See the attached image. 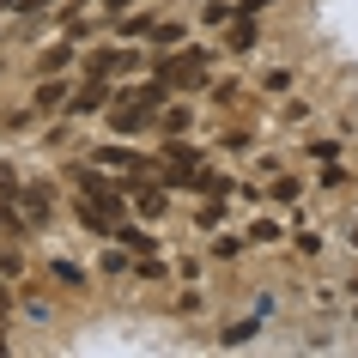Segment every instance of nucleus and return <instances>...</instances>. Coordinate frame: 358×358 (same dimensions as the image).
<instances>
[{
  "label": "nucleus",
  "instance_id": "obj_1",
  "mask_svg": "<svg viewBox=\"0 0 358 358\" xmlns=\"http://www.w3.org/2000/svg\"><path fill=\"white\" fill-rule=\"evenodd\" d=\"M164 97H170L164 79H152V85H134V92H122V97L110 103V128H115V134H140L152 115L164 110Z\"/></svg>",
  "mask_w": 358,
  "mask_h": 358
},
{
  "label": "nucleus",
  "instance_id": "obj_2",
  "mask_svg": "<svg viewBox=\"0 0 358 358\" xmlns=\"http://www.w3.org/2000/svg\"><path fill=\"white\" fill-rule=\"evenodd\" d=\"M73 189L85 194V201H97L103 213H115V219L128 213V182H110L97 164H73Z\"/></svg>",
  "mask_w": 358,
  "mask_h": 358
},
{
  "label": "nucleus",
  "instance_id": "obj_3",
  "mask_svg": "<svg viewBox=\"0 0 358 358\" xmlns=\"http://www.w3.org/2000/svg\"><path fill=\"white\" fill-rule=\"evenodd\" d=\"M134 67H140V55H134V49H97V55H85V79L134 73Z\"/></svg>",
  "mask_w": 358,
  "mask_h": 358
},
{
  "label": "nucleus",
  "instance_id": "obj_4",
  "mask_svg": "<svg viewBox=\"0 0 358 358\" xmlns=\"http://www.w3.org/2000/svg\"><path fill=\"white\" fill-rule=\"evenodd\" d=\"M110 103H115L110 85H103V79H85V85L73 92V103H67V110H73V115H92V110H110Z\"/></svg>",
  "mask_w": 358,
  "mask_h": 358
},
{
  "label": "nucleus",
  "instance_id": "obj_5",
  "mask_svg": "<svg viewBox=\"0 0 358 358\" xmlns=\"http://www.w3.org/2000/svg\"><path fill=\"white\" fill-rule=\"evenodd\" d=\"M19 213L31 219V225H49V189H43V182H24L19 189Z\"/></svg>",
  "mask_w": 358,
  "mask_h": 358
},
{
  "label": "nucleus",
  "instance_id": "obj_6",
  "mask_svg": "<svg viewBox=\"0 0 358 358\" xmlns=\"http://www.w3.org/2000/svg\"><path fill=\"white\" fill-rule=\"evenodd\" d=\"M61 103H73V85H61V79H43L37 85V97H31V110H61Z\"/></svg>",
  "mask_w": 358,
  "mask_h": 358
},
{
  "label": "nucleus",
  "instance_id": "obj_7",
  "mask_svg": "<svg viewBox=\"0 0 358 358\" xmlns=\"http://www.w3.org/2000/svg\"><path fill=\"white\" fill-rule=\"evenodd\" d=\"M134 207L146 213V219H158V213L170 207V194L158 189V182H146V176H140V182H134Z\"/></svg>",
  "mask_w": 358,
  "mask_h": 358
},
{
  "label": "nucleus",
  "instance_id": "obj_8",
  "mask_svg": "<svg viewBox=\"0 0 358 358\" xmlns=\"http://www.w3.org/2000/svg\"><path fill=\"white\" fill-rule=\"evenodd\" d=\"M97 164H103V170H134V176H146V158H140V152H122V146H103V152H97Z\"/></svg>",
  "mask_w": 358,
  "mask_h": 358
},
{
  "label": "nucleus",
  "instance_id": "obj_9",
  "mask_svg": "<svg viewBox=\"0 0 358 358\" xmlns=\"http://www.w3.org/2000/svg\"><path fill=\"white\" fill-rule=\"evenodd\" d=\"M115 243H128L134 255H152V249H158V237H152L146 225H128V219H122V225H115Z\"/></svg>",
  "mask_w": 358,
  "mask_h": 358
},
{
  "label": "nucleus",
  "instance_id": "obj_10",
  "mask_svg": "<svg viewBox=\"0 0 358 358\" xmlns=\"http://www.w3.org/2000/svg\"><path fill=\"white\" fill-rule=\"evenodd\" d=\"M189 122H194V115L182 110V103H164V110H158V128H164V134H189Z\"/></svg>",
  "mask_w": 358,
  "mask_h": 358
},
{
  "label": "nucleus",
  "instance_id": "obj_11",
  "mask_svg": "<svg viewBox=\"0 0 358 358\" xmlns=\"http://www.w3.org/2000/svg\"><path fill=\"white\" fill-rule=\"evenodd\" d=\"M67 61H73V43H55V49H43V73H61V67H67Z\"/></svg>",
  "mask_w": 358,
  "mask_h": 358
},
{
  "label": "nucleus",
  "instance_id": "obj_12",
  "mask_svg": "<svg viewBox=\"0 0 358 358\" xmlns=\"http://www.w3.org/2000/svg\"><path fill=\"white\" fill-rule=\"evenodd\" d=\"M231 49H255V24L243 19V6H237V19H231Z\"/></svg>",
  "mask_w": 358,
  "mask_h": 358
},
{
  "label": "nucleus",
  "instance_id": "obj_13",
  "mask_svg": "<svg viewBox=\"0 0 358 358\" xmlns=\"http://www.w3.org/2000/svg\"><path fill=\"white\" fill-rule=\"evenodd\" d=\"M55 280H61V285H85V267H73V262H55Z\"/></svg>",
  "mask_w": 358,
  "mask_h": 358
},
{
  "label": "nucleus",
  "instance_id": "obj_14",
  "mask_svg": "<svg viewBox=\"0 0 358 358\" xmlns=\"http://www.w3.org/2000/svg\"><path fill=\"white\" fill-rule=\"evenodd\" d=\"M249 237H255V243H273V237H285V231H280V225H273V219H262V225L249 231Z\"/></svg>",
  "mask_w": 358,
  "mask_h": 358
},
{
  "label": "nucleus",
  "instance_id": "obj_15",
  "mask_svg": "<svg viewBox=\"0 0 358 358\" xmlns=\"http://www.w3.org/2000/svg\"><path fill=\"white\" fill-rule=\"evenodd\" d=\"M298 194H303V189L292 182V176H280V182H273V201H298Z\"/></svg>",
  "mask_w": 358,
  "mask_h": 358
},
{
  "label": "nucleus",
  "instance_id": "obj_16",
  "mask_svg": "<svg viewBox=\"0 0 358 358\" xmlns=\"http://www.w3.org/2000/svg\"><path fill=\"white\" fill-rule=\"evenodd\" d=\"M24 13H49V6H55V0H19Z\"/></svg>",
  "mask_w": 358,
  "mask_h": 358
},
{
  "label": "nucleus",
  "instance_id": "obj_17",
  "mask_svg": "<svg viewBox=\"0 0 358 358\" xmlns=\"http://www.w3.org/2000/svg\"><path fill=\"white\" fill-rule=\"evenodd\" d=\"M237 6H243V13H262V6H273V0H237Z\"/></svg>",
  "mask_w": 358,
  "mask_h": 358
},
{
  "label": "nucleus",
  "instance_id": "obj_18",
  "mask_svg": "<svg viewBox=\"0 0 358 358\" xmlns=\"http://www.w3.org/2000/svg\"><path fill=\"white\" fill-rule=\"evenodd\" d=\"M103 6H110V13H128V6H134V0H103Z\"/></svg>",
  "mask_w": 358,
  "mask_h": 358
},
{
  "label": "nucleus",
  "instance_id": "obj_19",
  "mask_svg": "<svg viewBox=\"0 0 358 358\" xmlns=\"http://www.w3.org/2000/svg\"><path fill=\"white\" fill-rule=\"evenodd\" d=\"M6 310H13V298H6V285H0V322H6Z\"/></svg>",
  "mask_w": 358,
  "mask_h": 358
},
{
  "label": "nucleus",
  "instance_id": "obj_20",
  "mask_svg": "<svg viewBox=\"0 0 358 358\" xmlns=\"http://www.w3.org/2000/svg\"><path fill=\"white\" fill-rule=\"evenodd\" d=\"M0 6H19V0H0Z\"/></svg>",
  "mask_w": 358,
  "mask_h": 358
}]
</instances>
